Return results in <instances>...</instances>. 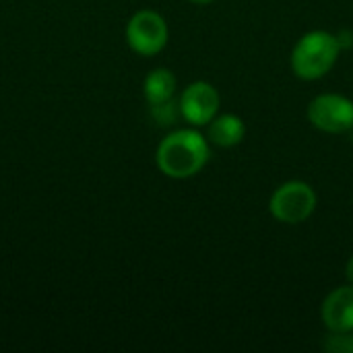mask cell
Here are the masks:
<instances>
[{"label":"cell","mask_w":353,"mask_h":353,"mask_svg":"<svg viewBox=\"0 0 353 353\" xmlns=\"http://www.w3.org/2000/svg\"><path fill=\"white\" fill-rule=\"evenodd\" d=\"M321 319L327 331L343 333L353 331V285L335 288L321 306Z\"/></svg>","instance_id":"52a82bcc"},{"label":"cell","mask_w":353,"mask_h":353,"mask_svg":"<svg viewBox=\"0 0 353 353\" xmlns=\"http://www.w3.org/2000/svg\"><path fill=\"white\" fill-rule=\"evenodd\" d=\"M323 350L329 353H353V331L331 333L323 339Z\"/></svg>","instance_id":"30bf717a"},{"label":"cell","mask_w":353,"mask_h":353,"mask_svg":"<svg viewBox=\"0 0 353 353\" xmlns=\"http://www.w3.org/2000/svg\"><path fill=\"white\" fill-rule=\"evenodd\" d=\"M190 2H194V4H211L215 0H190Z\"/></svg>","instance_id":"5bb4252c"},{"label":"cell","mask_w":353,"mask_h":353,"mask_svg":"<svg viewBox=\"0 0 353 353\" xmlns=\"http://www.w3.org/2000/svg\"><path fill=\"white\" fill-rule=\"evenodd\" d=\"M170 39V29L165 19L155 10H139L126 23V43L139 56L159 54Z\"/></svg>","instance_id":"277c9868"},{"label":"cell","mask_w":353,"mask_h":353,"mask_svg":"<svg viewBox=\"0 0 353 353\" xmlns=\"http://www.w3.org/2000/svg\"><path fill=\"white\" fill-rule=\"evenodd\" d=\"M246 137V124L236 114H217L207 124V141L221 149H232L240 145Z\"/></svg>","instance_id":"ba28073f"},{"label":"cell","mask_w":353,"mask_h":353,"mask_svg":"<svg viewBox=\"0 0 353 353\" xmlns=\"http://www.w3.org/2000/svg\"><path fill=\"white\" fill-rule=\"evenodd\" d=\"M335 37H337V41H339L341 52L353 48V31H350V29H341V31H337V33H335Z\"/></svg>","instance_id":"7c38bea8"},{"label":"cell","mask_w":353,"mask_h":353,"mask_svg":"<svg viewBox=\"0 0 353 353\" xmlns=\"http://www.w3.org/2000/svg\"><path fill=\"white\" fill-rule=\"evenodd\" d=\"M310 124L327 134L353 130V101L341 93H321L308 103Z\"/></svg>","instance_id":"5b68a950"},{"label":"cell","mask_w":353,"mask_h":353,"mask_svg":"<svg viewBox=\"0 0 353 353\" xmlns=\"http://www.w3.org/2000/svg\"><path fill=\"white\" fill-rule=\"evenodd\" d=\"M211 143L192 128H178L161 139L155 151L159 172L174 180H186L203 172L211 157Z\"/></svg>","instance_id":"6da1fadb"},{"label":"cell","mask_w":353,"mask_h":353,"mask_svg":"<svg viewBox=\"0 0 353 353\" xmlns=\"http://www.w3.org/2000/svg\"><path fill=\"white\" fill-rule=\"evenodd\" d=\"M345 277H347V283L353 285V254L347 259V265H345Z\"/></svg>","instance_id":"4fadbf2b"},{"label":"cell","mask_w":353,"mask_h":353,"mask_svg":"<svg viewBox=\"0 0 353 353\" xmlns=\"http://www.w3.org/2000/svg\"><path fill=\"white\" fill-rule=\"evenodd\" d=\"M319 196L314 188L308 182L302 180H290L275 188V192L269 199V211L271 215L285 225H298L312 217L316 211Z\"/></svg>","instance_id":"3957f363"},{"label":"cell","mask_w":353,"mask_h":353,"mask_svg":"<svg viewBox=\"0 0 353 353\" xmlns=\"http://www.w3.org/2000/svg\"><path fill=\"white\" fill-rule=\"evenodd\" d=\"M180 114L182 118L194 126H207L217 114H219V105H221V95L219 91L207 83V81H194L190 83L182 95H180Z\"/></svg>","instance_id":"8992f818"},{"label":"cell","mask_w":353,"mask_h":353,"mask_svg":"<svg viewBox=\"0 0 353 353\" xmlns=\"http://www.w3.org/2000/svg\"><path fill=\"white\" fill-rule=\"evenodd\" d=\"M341 54L335 33L325 29H314L304 33L290 56L292 70L302 81H319L333 70Z\"/></svg>","instance_id":"7a4b0ae2"},{"label":"cell","mask_w":353,"mask_h":353,"mask_svg":"<svg viewBox=\"0 0 353 353\" xmlns=\"http://www.w3.org/2000/svg\"><path fill=\"white\" fill-rule=\"evenodd\" d=\"M176 89H178V81L170 68H153L143 83V93L151 108L174 99Z\"/></svg>","instance_id":"9c48e42d"},{"label":"cell","mask_w":353,"mask_h":353,"mask_svg":"<svg viewBox=\"0 0 353 353\" xmlns=\"http://www.w3.org/2000/svg\"><path fill=\"white\" fill-rule=\"evenodd\" d=\"M151 110H153L155 120H157L159 124H163V126L174 124L178 118H182V114H180V101H176V99H170V101H165V103L153 105Z\"/></svg>","instance_id":"8fae6325"}]
</instances>
